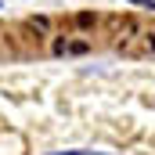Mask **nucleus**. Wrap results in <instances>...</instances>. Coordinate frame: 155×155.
<instances>
[{
    "label": "nucleus",
    "instance_id": "f03ea898",
    "mask_svg": "<svg viewBox=\"0 0 155 155\" xmlns=\"http://www.w3.org/2000/svg\"><path fill=\"white\" fill-rule=\"evenodd\" d=\"M130 4H141V7H152L155 11V0H130Z\"/></svg>",
    "mask_w": 155,
    "mask_h": 155
},
{
    "label": "nucleus",
    "instance_id": "f257e3e1",
    "mask_svg": "<svg viewBox=\"0 0 155 155\" xmlns=\"http://www.w3.org/2000/svg\"><path fill=\"white\" fill-rule=\"evenodd\" d=\"M51 155H108V152H51Z\"/></svg>",
    "mask_w": 155,
    "mask_h": 155
},
{
    "label": "nucleus",
    "instance_id": "7ed1b4c3",
    "mask_svg": "<svg viewBox=\"0 0 155 155\" xmlns=\"http://www.w3.org/2000/svg\"><path fill=\"white\" fill-rule=\"evenodd\" d=\"M0 7H4V4H0Z\"/></svg>",
    "mask_w": 155,
    "mask_h": 155
}]
</instances>
